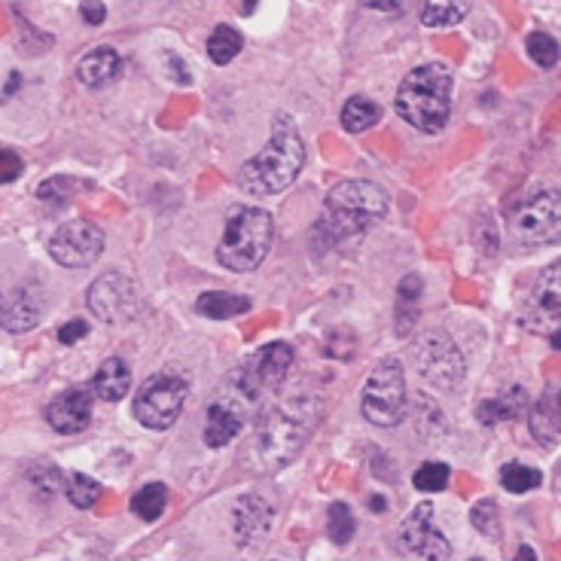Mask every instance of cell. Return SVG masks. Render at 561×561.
Returning <instances> with one entry per match:
<instances>
[{
    "label": "cell",
    "mask_w": 561,
    "mask_h": 561,
    "mask_svg": "<svg viewBox=\"0 0 561 561\" xmlns=\"http://www.w3.org/2000/svg\"><path fill=\"white\" fill-rule=\"evenodd\" d=\"M302 165H306V140L299 135L294 116L275 113L272 138L263 147V153H256L241 165L239 190L256 198L278 196L294 186Z\"/></svg>",
    "instance_id": "obj_1"
},
{
    "label": "cell",
    "mask_w": 561,
    "mask_h": 561,
    "mask_svg": "<svg viewBox=\"0 0 561 561\" xmlns=\"http://www.w3.org/2000/svg\"><path fill=\"white\" fill-rule=\"evenodd\" d=\"M388 196L373 181H342L323 198L314 236L330 248L360 239L388 217Z\"/></svg>",
    "instance_id": "obj_2"
},
{
    "label": "cell",
    "mask_w": 561,
    "mask_h": 561,
    "mask_svg": "<svg viewBox=\"0 0 561 561\" xmlns=\"http://www.w3.org/2000/svg\"><path fill=\"white\" fill-rule=\"evenodd\" d=\"M321 419V403L311 397H294L287 403L272 407L256 424L253 436V461L260 470H278L290 463L309 443L314 424Z\"/></svg>",
    "instance_id": "obj_3"
},
{
    "label": "cell",
    "mask_w": 561,
    "mask_h": 561,
    "mask_svg": "<svg viewBox=\"0 0 561 561\" xmlns=\"http://www.w3.org/2000/svg\"><path fill=\"white\" fill-rule=\"evenodd\" d=\"M451 92H455L451 70L439 61H431V65H419L415 70H409L397 89L393 104L409 126L419 128L424 135H436L449 126Z\"/></svg>",
    "instance_id": "obj_4"
},
{
    "label": "cell",
    "mask_w": 561,
    "mask_h": 561,
    "mask_svg": "<svg viewBox=\"0 0 561 561\" xmlns=\"http://www.w3.org/2000/svg\"><path fill=\"white\" fill-rule=\"evenodd\" d=\"M275 224L263 208H239L226 224V232L217 244V260L229 272H253L263 266L272 251Z\"/></svg>",
    "instance_id": "obj_5"
},
{
    "label": "cell",
    "mask_w": 561,
    "mask_h": 561,
    "mask_svg": "<svg viewBox=\"0 0 561 561\" xmlns=\"http://www.w3.org/2000/svg\"><path fill=\"white\" fill-rule=\"evenodd\" d=\"M290 364H294V345L290 342H280V339L266 342L236 369L226 393L236 397L241 407L253 409L260 400L280 391V385L290 373Z\"/></svg>",
    "instance_id": "obj_6"
},
{
    "label": "cell",
    "mask_w": 561,
    "mask_h": 561,
    "mask_svg": "<svg viewBox=\"0 0 561 561\" xmlns=\"http://www.w3.org/2000/svg\"><path fill=\"white\" fill-rule=\"evenodd\" d=\"M409 393H407V373L400 357H385L364 385L360 393V412L369 424L376 427H397L407 419Z\"/></svg>",
    "instance_id": "obj_7"
},
{
    "label": "cell",
    "mask_w": 561,
    "mask_h": 561,
    "mask_svg": "<svg viewBox=\"0 0 561 561\" xmlns=\"http://www.w3.org/2000/svg\"><path fill=\"white\" fill-rule=\"evenodd\" d=\"M510 232L522 248H547L561 241V193L540 186L510 214Z\"/></svg>",
    "instance_id": "obj_8"
},
{
    "label": "cell",
    "mask_w": 561,
    "mask_h": 561,
    "mask_svg": "<svg viewBox=\"0 0 561 561\" xmlns=\"http://www.w3.org/2000/svg\"><path fill=\"white\" fill-rule=\"evenodd\" d=\"M412 364L419 369L421 379L427 381L431 388H439V391L461 388L463 376H467L461 348L443 330H434V333H424V336L415 339Z\"/></svg>",
    "instance_id": "obj_9"
},
{
    "label": "cell",
    "mask_w": 561,
    "mask_h": 561,
    "mask_svg": "<svg viewBox=\"0 0 561 561\" xmlns=\"http://www.w3.org/2000/svg\"><path fill=\"white\" fill-rule=\"evenodd\" d=\"M186 393H190V385L181 376L156 373L135 393V419L147 431H169L171 424L181 419Z\"/></svg>",
    "instance_id": "obj_10"
},
{
    "label": "cell",
    "mask_w": 561,
    "mask_h": 561,
    "mask_svg": "<svg viewBox=\"0 0 561 561\" xmlns=\"http://www.w3.org/2000/svg\"><path fill=\"white\" fill-rule=\"evenodd\" d=\"M397 549L407 559L446 561L451 559V543L434 528V506L419 504L397 528Z\"/></svg>",
    "instance_id": "obj_11"
},
{
    "label": "cell",
    "mask_w": 561,
    "mask_h": 561,
    "mask_svg": "<svg viewBox=\"0 0 561 561\" xmlns=\"http://www.w3.org/2000/svg\"><path fill=\"white\" fill-rule=\"evenodd\" d=\"M85 302H89V311L99 318L101 323H128L138 318V290H135V284L126 275H119V272H107V275H101L92 287H89V294H85Z\"/></svg>",
    "instance_id": "obj_12"
},
{
    "label": "cell",
    "mask_w": 561,
    "mask_h": 561,
    "mask_svg": "<svg viewBox=\"0 0 561 561\" xmlns=\"http://www.w3.org/2000/svg\"><path fill=\"white\" fill-rule=\"evenodd\" d=\"M104 253V232L89 220H70L58 226L56 236L49 239V256L65 268L92 266Z\"/></svg>",
    "instance_id": "obj_13"
},
{
    "label": "cell",
    "mask_w": 561,
    "mask_h": 561,
    "mask_svg": "<svg viewBox=\"0 0 561 561\" xmlns=\"http://www.w3.org/2000/svg\"><path fill=\"white\" fill-rule=\"evenodd\" d=\"M272 522H275V510L268 504L263 494H241L239 504L232 510V534L236 543L244 552H256L266 547L268 534H272Z\"/></svg>",
    "instance_id": "obj_14"
},
{
    "label": "cell",
    "mask_w": 561,
    "mask_h": 561,
    "mask_svg": "<svg viewBox=\"0 0 561 561\" xmlns=\"http://www.w3.org/2000/svg\"><path fill=\"white\" fill-rule=\"evenodd\" d=\"M522 323L543 333L549 327L561 323V263H552L534 280V290L525 302Z\"/></svg>",
    "instance_id": "obj_15"
},
{
    "label": "cell",
    "mask_w": 561,
    "mask_h": 561,
    "mask_svg": "<svg viewBox=\"0 0 561 561\" xmlns=\"http://www.w3.org/2000/svg\"><path fill=\"white\" fill-rule=\"evenodd\" d=\"M92 403H95V391H89V388H68V391L58 393L56 400L46 407V421L58 434H83L85 427H89V421H92Z\"/></svg>",
    "instance_id": "obj_16"
},
{
    "label": "cell",
    "mask_w": 561,
    "mask_h": 561,
    "mask_svg": "<svg viewBox=\"0 0 561 561\" xmlns=\"http://www.w3.org/2000/svg\"><path fill=\"white\" fill-rule=\"evenodd\" d=\"M251 409L241 407L236 397H220L217 403H210L208 415H205V446L210 449H224L236 436L241 434L244 421H248Z\"/></svg>",
    "instance_id": "obj_17"
},
{
    "label": "cell",
    "mask_w": 561,
    "mask_h": 561,
    "mask_svg": "<svg viewBox=\"0 0 561 561\" xmlns=\"http://www.w3.org/2000/svg\"><path fill=\"white\" fill-rule=\"evenodd\" d=\"M528 427L531 436L543 446L552 449L561 443V385H549L540 393V400L528 409Z\"/></svg>",
    "instance_id": "obj_18"
},
{
    "label": "cell",
    "mask_w": 561,
    "mask_h": 561,
    "mask_svg": "<svg viewBox=\"0 0 561 561\" xmlns=\"http://www.w3.org/2000/svg\"><path fill=\"white\" fill-rule=\"evenodd\" d=\"M119 73H123V58L111 46H99V49L85 53L77 65V80L89 89H104L113 80H119Z\"/></svg>",
    "instance_id": "obj_19"
},
{
    "label": "cell",
    "mask_w": 561,
    "mask_h": 561,
    "mask_svg": "<svg viewBox=\"0 0 561 561\" xmlns=\"http://www.w3.org/2000/svg\"><path fill=\"white\" fill-rule=\"evenodd\" d=\"M477 415L482 424H501V421H516L522 415H528V393L519 385H513V388H506L501 397H494V400H482L477 409Z\"/></svg>",
    "instance_id": "obj_20"
},
{
    "label": "cell",
    "mask_w": 561,
    "mask_h": 561,
    "mask_svg": "<svg viewBox=\"0 0 561 561\" xmlns=\"http://www.w3.org/2000/svg\"><path fill=\"white\" fill-rule=\"evenodd\" d=\"M41 323V306H37V299L28 294V290H15L10 299H3V311H0V327L7 330V333H28Z\"/></svg>",
    "instance_id": "obj_21"
},
{
    "label": "cell",
    "mask_w": 561,
    "mask_h": 561,
    "mask_svg": "<svg viewBox=\"0 0 561 561\" xmlns=\"http://www.w3.org/2000/svg\"><path fill=\"white\" fill-rule=\"evenodd\" d=\"M131 388V373H128V366L123 357H111V360H104L99 366V373H95V379H92V391L99 400L104 403H119L123 397Z\"/></svg>",
    "instance_id": "obj_22"
},
{
    "label": "cell",
    "mask_w": 561,
    "mask_h": 561,
    "mask_svg": "<svg viewBox=\"0 0 561 561\" xmlns=\"http://www.w3.org/2000/svg\"><path fill=\"white\" fill-rule=\"evenodd\" d=\"M196 311L202 318L210 321H229V318H241L251 311V299L236 294H226V290H210L196 299Z\"/></svg>",
    "instance_id": "obj_23"
},
{
    "label": "cell",
    "mask_w": 561,
    "mask_h": 561,
    "mask_svg": "<svg viewBox=\"0 0 561 561\" xmlns=\"http://www.w3.org/2000/svg\"><path fill=\"white\" fill-rule=\"evenodd\" d=\"M379 119L381 107L373 99H366V95H354V99L345 101V107H342V128L351 131V135L369 131Z\"/></svg>",
    "instance_id": "obj_24"
},
{
    "label": "cell",
    "mask_w": 561,
    "mask_h": 561,
    "mask_svg": "<svg viewBox=\"0 0 561 561\" xmlns=\"http://www.w3.org/2000/svg\"><path fill=\"white\" fill-rule=\"evenodd\" d=\"M421 278L419 275H407V278L400 280V290H397V333L400 336H407L409 330H412V323L419 318V299H421Z\"/></svg>",
    "instance_id": "obj_25"
},
{
    "label": "cell",
    "mask_w": 561,
    "mask_h": 561,
    "mask_svg": "<svg viewBox=\"0 0 561 561\" xmlns=\"http://www.w3.org/2000/svg\"><path fill=\"white\" fill-rule=\"evenodd\" d=\"M467 15V0H424L421 22L427 28H451Z\"/></svg>",
    "instance_id": "obj_26"
},
{
    "label": "cell",
    "mask_w": 561,
    "mask_h": 561,
    "mask_svg": "<svg viewBox=\"0 0 561 561\" xmlns=\"http://www.w3.org/2000/svg\"><path fill=\"white\" fill-rule=\"evenodd\" d=\"M169 506V489L162 482H150L131 497V513L144 522H156Z\"/></svg>",
    "instance_id": "obj_27"
},
{
    "label": "cell",
    "mask_w": 561,
    "mask_h": 561,
    "mask_svg": "<svg viewBox=\"0 0 561 561\" xmlns=\"http://www.w3.org/2000/svg\"><path fill=\"white\" fill-rule=\"evenodd\" d=\"M241 46H244V41H241L239 31L229 28V25H217L208 41V56L214 65H220V68H224V65H229L232 58L239 56Z\"/></svg>",
    "instance_id": "obj_28"
},
{
    "label": "cell",
    "mask_w": 561,
    "mask_h": 561,
    "mask_svg": "<svg viewBox=\"0 0 561 561\" xmlns=\"http://www.w3.org/2000/svg\"><path fill=\"white\" fill-rule=\"evenodd\" d=\"M543 482V473L540 470H534L528 463H504L501 467V485H504L510 494H525V491H534L537 485Z\"/></svg>",
    "instance_id": "obj_29"
},
{
    "label": "cell",
    "mask_w": 561,
    "mask_h": 561,
    "mask_svg": "<svg viewBox=\"0 0 561 561\" xmlns=\"http://www.w3.org/2000/svg\"><path fill=\"white\" fill-rule=\"evenodd\" d=\"M65 494L77 510H89V506L99 504L101 497V482L99 479L85 477V473H70L65 482Z\"/></svg>",
    "instance_id": "obj_30"
},
{
    "label": "cell",
    "mask_w": 561,
    "mask_h": 561,
    "mask_svg": "<svg viewBox=\"0 0 561 561\" xmlns=\"http://www.w3.org/2000/svg\"><path fill=\"white\" fill-rule=\"evenodd\" d=\"M77 193H80V183L73 181V178H49V181H43L37 186V198L46 202V205H56V208L68 205Z\"/></svg>",
    "instance_id": "obj_31"
},
{
    "label": "cell",
    "mask_w": 561,
    "mask_h": 561,
    "mask_svg": "<svg viewBox=\"0 0 561 561\" xmlns=\"http://www.w3.org/2000/svg\"><path fill=\"white\" fill-rule=\"evenodd\" d=\"M525 46H528V56H531L534 65H540V68H556L559 65V43L552 41L549 34H543V31H534V34H528V41H525Z\"/></svg>",
    "instance_id": "obj_32"
},
{
    "label": "cell",
    "mask_w": 561,
    "mask_h": 561,
    "mask_svg": "<svg viewBox=\"0 0 561 561\" xmlns=\"http://www.w3.org/2000/svg\"><path fill=\"white\" fill-rule=\"evenodd\" d=\"M354 531H357V522H354L351 506L336 501V504L330 506V537H333V543L345 547V543H351Z\"/></svg>",
    "instance_id": "obj_33"
},
{
    "label": "cell",
    "mask_w": 561,
    "mask_h": 561,
    "mask_svg": "<svg viewBox=\"0 0 561 561\" xmlns=\"http://www.w3.org/2000/svg\"><path fill=\"white\" fill-rule=\"evenodd\" d=\"M412 479H415V489L419 491H443L446 485H449L451 470L446 467V463L427 461V463H421Z\"/></svg>",
    "instance_id": "obj_34"
},
{
    "label": "cell",
    "mask_w": 561,
    "mask_h": 561,
    "mask_svg": "<svg viewBox=\"0 0 561 561\" xmlns=\"http://www.w3.org/2000/svg\"><path fill=\"white\" fill-rule=\"evenodd\" d=\"M470 522L477 525L479 534H485L491 540L501 537V513H497V504H494V501H479V504L470 510Z\"/></svg>",
    "instance_id": "obj_35"
},
{
    "label": "cell",
    "mask_w": 561,
    "mask_h": 561,
    "mask_svg": "<svg viewBox=\"0 0 561 561\" xmlns=\"http://www.w3.org/2000/svg\"><path fill=\"white\" fill-rule=\"evenodd\" d=\"M22 171H25V162L19 159V153H13V150H0V186H3V183L19 181Z\"/></svg>",
    "instance_id": "obj_36"
},
{
    "label": "cell",
    "mask_w": 561,
    "mask_h": 561,
    "mask_svg": "<svg viewBox=\"0 0 561 561\" xmlns=\"http://www.w3.org/2000/svg\"><path fill=\"white\" fill-rule=\"evenodd\" d=\"M366 7L385 15H403L412 7V0H366Z\"/></svg>",
    "instance_id": "obj_37"
},
{
    "label": "cell",
    "mask_w": 561,
    "mask_h": 561,
    "mask_svg": "<svg viewBox=\"0 0 561 561\" xmlns=\"http://www.w3.org/2000/svg\"><path fill=\"white\" fill-rule=\"evenodd\" d=\"M85 333H89L85 321H70V323H65L61 330H58V342H61V345H73V342H80Z\"/></svg>",
    "instance_id": "obj_38"
},
{
    "label": "cell",
    "mask_w": 561,
    "mask_h": 561,
    "mask_svg": "<svg viewBox=\"0 0 561 561\" xmlns=\"http://www.w3.org/2000/svg\"><path fill=\"white\" fill-rule=\"evenodd\" d=\"M80 13H83V19L89 25H101L107 10H104V3H99V0H83V3H80Z\"/></svg>",
    "instance_id": "obj_39"
},
{
    "label": "cell",
    "mask_w": 561,
    "mask_h": 561,
    "mask_svg": "<svg viewBox=\"0 0 561 561\" xmlns=\"http://www.w3.org/2000/svg\"><path fill=\"white\" fill-rule=\"evenodd\" d=\"M516 559L534 561V559H537V556H534V549H531V547H522V549H519V556H516Z\"/></svg>",
    "instance_id": "obj_40"
},
{
    "label": "cell",
    "mask_w": 561,
    "mask_h": 561,
    "mask_svg": "<svg viewBox=\"0 0 561 561\" xmlns=\"http://www.w3.org/2000/svg\"><path fill=\"white\" fill-rule=\"evenodd\" d=\"M552 348L561 351V330H559V333H552Z\"/></svg>",
    "instance_id": "obj_41"
},
{
    "label": "cell",
    "mask_w": 561,
    "mask_h": 561,
    "mask_svg": "<svg viewBox=\"0 0 561 561\" xmlns=\"http://www.w3.org/2000/svg\"><path fill=\"white\" fill-rule=\"evenodd\" d=\"M385 501H379V497H373V510H381V513H385Z\"/></svg>",
    "instance_id": "obj_42"
},
{
    "label": "cell",
    "mask_w": 561,
    "mask_h": 561,
    "mask_svg": "<svg viewBox=\"0 0 561 561\" xmlns=\"http://www.w3.org/2000/svg\"><path fill=\"white\" fill-rule=\"evenodd\" d=\"M0 311H3V296H0Z\"/></svg>",
    "instance_id": "obj_43"
},
{
    "label": "cell",
    "mask_w": 561,
    "mask_h": 561,
    "mask_svg": "<svg viewBox=\"0 0 561 561\" xmlns=\"http://www.w3.org/2000/svg\"><path fill=\"white\" fill-rule=\"evenodd\" d=\"M559 489H561V470H559Z\"/></svg>",
    "instance_id": "obj_44"
}]
</instances>
